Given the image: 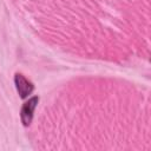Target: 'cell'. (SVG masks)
<instances>
[{
    "label": "cell",
    "mask_w": 151,
    "mask_h": 151,
    "mask_svg": "<svg viewBox=\"0 0 151 151\" xmlns=\"http://www.w3.org/2000/svg\"><path fill=\"white\" fill-rule=\"evenodd\" d=\"M39 103V97L38 96H33L31 97L27 101H25L21 106L20 110V119L24 126H29L33 119V114H34V110L37 107Z\"/></svg>",
    "instance_id": "1"
},
{
    "label": "cell",
    "mask_w": 151,
    "mask_h": 151,
    "mask_svg": "<svg viewBox=\"0 0 151 151\" xmlns=\"http://www.w3.org/2000/svg\"><path fill=\"white\" fill-rule=\"evenodd\" d=\"M14 85L17 88L18 94L20 96L21 99L27 98L32 92L34 91V85L31 80H28L24 74L21 73H15L14 74Z\"/></svg>",
    "instance_id": "2"
}]
</instances>
